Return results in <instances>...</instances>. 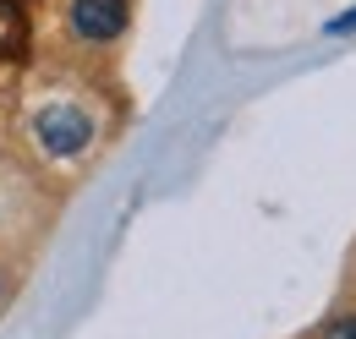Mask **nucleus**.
Returning a JSON list of instances; mask_svg holds the SVG:
<instances>
[{
    "label": "nucleus",
    "mask_w": 356,
    "mask_h": 339,
    "mask_svg": "<svg viewBox=\"0 0 356 339\" xmlns=\"http://www.w3.org/2000/svg\"><path fill=\"white\" fill-rule=\"evenodd\" d=\"M127 28V0H72V33L88 44H110Z\"/></svg>",
    "instance_id": "f03ea898"
},
{
    "label": "nucleus",
    "mask_w": 356,
    "mask_h": 339,
    "mask_svg": "<svg viewBox=\"0 0 356 339\" xmlns=\"http://www.w3.org/2000/svg\"><path fill=\"white\" fill-rule=\"evenodd\" d=\"M17 49H22V11H17V0H0V60Z\"/></svg>",
    "instance_id": "7ed1b4c3"
},
{
    "label": "nucleus",
    "mask_w": 356,
    "mask_h": 339,
    "mask_svg": "<svg viewBox=\"0 0 356 339\" xmlns=\"http://www.w3.org/2000/svg\"><path fill=\"white\" fill-rule=\"evenodd\" d=\"M33 131H39V142L55 159H72V154H83L93 142V121H88V110H77V104H44L33 115Z\"/></svg>",
    "instance_id": "f257e3e1"
},
{
    "label": "nucleus",
    "mask_w": 356,
    "mask_h": 339,
    "mask_svg": "<svg viewBox=\"0 0 356 339\" xmlns=\"http://www.w3.org/2000/svg\"><path fill=\"white\" fill-rule=\"evenodd\" d=\"M329 339H356V317H346V323H334V329H329Z\"/></svg>",
    "instance_id": "20e7f679"
}]
</instances>
